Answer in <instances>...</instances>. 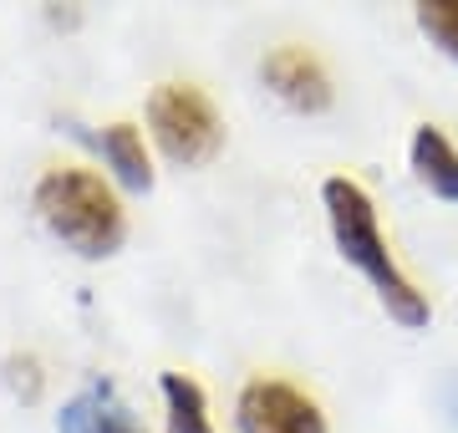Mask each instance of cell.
Listing matches in <instances>:
<instances>
[{
	"mask_svg": "<svg viewBox=\"0 0 458 433\" xmlns=\"http://www.w3.org/2000/svg\"><path fill=\"white\" fill-rule=\"evenodd\" d=\"M321 204H327V225H331V240H336L342 260L367 276L377 301L387 306V317H393L397 327H412V332L428 327V321H433V306H428V296L408 281V270L397 266V255L387 250V234L377 225L372 194H367L357 179L336 174V179L321 183Z\"/></svg>",
	"mask_w": 458,
	"mask_h": 433,
	"instance_id": "1",
	"label": "cell"
},
{
	"mask_svg": "<svg viewBox=\"0 0 458 433\" xmlns=\"http://www.w3.org/2000/svg\"><path fill=\"white\" fill-rule=\"evenodd\" d=\"M36 215L47 225L66 250H77L82 260H107V255L123 250L128 240V215L107 183L92 174V168H47L36 179Z\"/></svg>",
	"mask_w": 458,
	"mask_h": 433,
	"instance_id": "2",
	"label": "cell"
},
{
	"mask_svg": "<svg viewBox=\"0 0 458 433\" xmlns=\"http://www.w3.org/2000/svg\"><path fill=\"white\" fill-rule=\"evenodd\" d=\"M148 133L164 149V158L183 168L209 164L225 149V123L214 113V102L189 82H164L148 98Z\"/></svg>",
	"mask_w": 458,
	"mask_h": 433,
	"instance_id": "3",
	"label": "cell"
},
{
	"mask_svg": "<svg viewBox=\"0 0 458 433\" xmlns=\"http://www.w3.org/2000/svg\"><path fill=\"white\" fill-rule=\"evenodd\" d=\"M234 423H240V433H327L321 403L280 378L245 383V393L234 403Z\"/></svg>",
	"mask_w": 458,
	"mask_h": 433,
	"instance_id": "4",
	"label": "cell"
},
{
	"mask_svg": "<svg viewBox=\"0 0 458 433\" xmlns=\"http://www.w3.org/2000/svg\"><path fill=\"white\" fill-rule=\"evenodd\" d=\"M260 77L280 102H291L295 113H327L331 98H336L327 67H321L306 47H276L260 62Z\"/></svg>",
	"mask_w": 458,
	"mask_h": 433,
	"instance_id": "5",
	"label": "cell"
},
{
	"mask_svg": "<svg viewBox=\"0 0 458 433\" xmlns=\"http://www.w3.org/2000/svg\"><path fill=\"white\" fill-rule=\"evenodd\" d=\"M56 433H143L132 423V413L117 403V393L107 383H92L82 387L77 398L62 403L56 413Z\"/></svg>",
	"mask_w": 458,
	"mask_h": 433,
	"instance_id": "6",
	"label": "cell"
},
{
	"mask_svg": "<svg viewBox=\"0 0 458 433\" xmlns=\"http://www.w3.org/2000/svg\"><path fill=\"white\" fill-rule=\"evenodd\" d=\"M412 174L438 194V200H454L458 204V149L448 143V133L443 128H433V123H423L418 133H412Z\"/></svg>",
	"mask_w": 458,
	"mask_h": 433,
	"instance_id": "7",
	"label": "cell"
},
{
	"mask_svg": "<svg viewBox=\"0 0 458 433\" xmlns=\"http://www.w3.org/2000/svg\"><path fill=\"white\" fill-rule=\"evenodd\" d=\"M98 149H102V158H107V168H113L128 189H153V158H148L143 128H132V123H107L98 133Z\"/></svg>",
	"mask_w": 458,
	"mask_h": 433,
	"instance_id": "8",
	"label": "cell"
},
{
	"mask_svg": "<svg viewBox=\"0 0 458 433\" xmlns=\"http://www.w3.org/2000/svg\"><path fill=\"white\" fill-rule=\"evenodd\" d=\"M164 418H168V433H214V418H209V398L194 378L183 372H164Z\"/></svg>",
	"mask_w": 458,
	"mask_h": 433,
	"instance_id": "9",
	"label": "cell"
},
{
	"mask_svg": "<svg viewBox=\"0 0 458 433\" xmlns=\"http://www.w3.org/2000/svg\"><path fill=\"white\" fill-rule=\"evenodd\" d=\"M418 31H423L448 62H458V0H428V5H418Z\"/></svg>",
	"mask_w": 458,
	"mask_h": 433,
	"instance_id": "10",
	"label": "cell"
},
{
	"mask_svg": "<svg viewBox=\"0 0 458 433\" xmlns=\"http://www.w3.org/2000/svg\"><path fill=\"white\" fill-rule=\"evenodd\" d=\"M5 383H11V393L21 403H36L47 378H41V362H36L31 352H16V357H5Z\"/></svg>",
	"mask_w": 458,
	"mask_h": 433,
	"instance_id": "11",
	"label": "cell"
},
{
	"mask_svg": "<svg viewBox=\"0 0 458 433\" xmlns=\"http://www.w3.org/2000/svg\"><path fill=\"white\" fill-rule=\"evenodd\" d=\"M454 418H458V383H454Z\"/></svg>",
	"mask_w": 458,
	"mask_h": 433,
	"instance_id": "12",
	"label": "cell"
}]
</instances>
